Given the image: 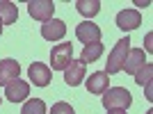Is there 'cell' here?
Returning <instances> with one entry per match:
<instances>
[{"mask_svg":"<svg viewBox=\"0 0 153 114\" xmlns=\"http://www.w3.org/2000/svg\"><path fill=\"white\" fill-rule=\"evenodd\" d=\"M101 103H103L105 110H128L130 103H133V96H130V91L123 89V87H112V89H108V91L103 94Z\"/></svg>","mask_w":153,"mask_h":114,"instance_id":"obj_1","label":"cell"},{"mask_svg":"<svg viewBox=\"0 0 153 114\" xmlns=\"http://www.w3.org/2000/svg\"><path fill=\"white\" fill-rule=\"evenodd\" d=\"M128 50H130V39L128 37L119 39L114 44V48H112V53H110V57H108V66H105V73H108V76H114V73H119V71L123 69Z\"/></svg>","mask_w":153,"mask_h":114,"instance_id":"obj_2","label":"cell"},{"mask_svg":"<svg viewBox=\"0 0 153 114\" xmlns=\"http://www.w3.org/2000/svg\"><path fill=\"white\" fill-rule=\"evenodd\" d=\"M73 59V44H57L51 50V66L53 71H64Z\"/></svg>","mask_w":153,"mask_h":114,"instance_id":"obj_3","label":"cell"},{"mask_svg":"<svg viewBox=\"0 0 153 114\" xmlns=\"http://www.w3.org/2000/svg\"><path fill=\"white\" fill-rule=\"evenodd\" d=\"M53 12H55V2L53 0H32V2H27V14L34 21L46 23V21L53 19Z\"/></svg>","mask_w":153,"mask_h":114,"instance_id":"obj_4","label":"cell"},{"mask_svg":"<svg viewBox=\"0 0 153 114\" xmlns=\"http://www.w3.org/2000/svg\"><path fill=\"white\" fill-rule=\"evenodd\" d=\"M76 37L80 39L85 46L98 44V41H101V27L96 25V23H91V21H82V23H78V27H76Z\"/></svg>","mask_w":153,"mask_h":114,"instance_id":"obj_5","label":"cell"},{"mask_svg":"<svg viewBox=\"0 0 153 114\" xmlns=\"http://www.w3.org/2000/svg\"><path fill=\"white\" fill-rule=\"evenodd\" d=\"M27 94H30V84H27L25 80H21V78H16V80H12L9 84H5V98L12 101V103L25 101Z\"/></svg>","mask_w":153,"mask_h":114,"instance_id":"obj_6","label":"cell"},{"mask_svg":"<svg viewBox=\"0 0 153 114\" xmlns=\"http://www.w3.org/2000/svg\"><path fill=\"white\" fill-rule=\"evenodd\" d=\"M27 76H30V80L37 84V87H48L53 73H51V66H46V64H41V62H32L30 69H27Z\"/></svg>","mask_w":153,"mask_h":114,"instance_id":"obj_7","label":"cell"},{"mask_svg":"<svg viewBox=\"0 0 153 114\" xmlns=\"http://www.w3.org/2000/svg\"><path fill=\"white\" fill-rule=\"evenodd\" d=\"M142 25V14L137 9H121L117 14V27H121L123 32L135 30V27Z\"/></svg>","mask_w":153,"mask_h":114,"instance_id":"obj_8","label":"cell"},{"mask_svg":"<svg viewBox=\"0 0 153 114\" xmlns=\"http://www.w3.org/2000/svg\"><path fill=\"white\" fill-rule=\"evenodd\" d=\"M85 66L80 59H71V64L64 69V82L69 84V87H78V84L85 80Z\"/></svg>","mask_w":153,"mask_h":114,"instance_id":"obj_9","label":"cell"},{"mask_svg":"<svg viewBox=\"0 0 153 114\" xmlns=\"http://www.w3.org/2000/svg\"><path fill=\"white\" fill-rule=\"evenodd\" d=\"M64 34H66V23L59 19H51L41 25V37L48 41H59Z\"/></svg>","mask_w":153,"mask_h":114,"instance_id":"obj_10","label":"cell"},{"mask_svg":"<svg viewBox=\"0 0 153 114\" xmlns=\"http://www.w3.org/2000/svg\"><path fill=\"white\" fill-rule=\"evenodd\" d=\"M108 89H110V76L105 71H96V73L89 76V80H87V91H89V94L103 96Z\"/></svg>","mask_w":153,"mask_h":114,"instance_id":"obj_11","label":"cell"},{"mask_svg":"<svg viewBox=\"0 0 153 114\" xmlns=\"http://www.w3.org/2000/svg\"><path fill=\"white\" fill-rule=\"evenodd\" d=\"M144 64H146L144 50H142V48H130V50H128V55H126V62H123V69H121V71H126V73L135 76V73H137Z\"/></svg>","mask_w":153,"mask_h":114,"instance_id":"obj_12","label":"cell"},{"mask_svg":"<svg viewBox=\"0 0 153 114\" xmlns=\"http://www.w3.org/2000/svg\"><path fill=\"white\" fill-rule=\"evenodd\" d=\"M19 76H21V64L16 62V59L7 57V59L0 62V84H9Z\"/></svg>","mask_w":153,"mask_h":114,"instance_id":"obj_13","label":"cell"},{"mask_svg":"<svg viewBox=\"0 0 153 114\" xmlns=\"http://www.w3.org/2000/svg\"><path fill=\"white\" fill-rule=\"evenodd\" d=\"M19 19V7L9 2V0H0V23L2 25H12Z\"/></svg>","mask_w":153,"mask_h":114,"instance_id":"obj_14","label":"cell"},{"mask_svg":"<svg viewBox=\"0 0 153 114\" xmlns=\"http://www.w3.org/2000/svg\"><path fill=\"white\" fill-rule=\"evenodd\" d=\"M103 50H105V48H103L101 41H98V44H89V46H85L82 53H80V62H82V64H87V62H89V64H91V62H96V59L103 55Z\"/></svg>","mask_w":153,"mask_h":114,"instance_id":"obj_15","label":"cell"},{"mask_svg":"<svg viewBox=\"0 0 153 114\" xmlns=\"http://www.w3.org/2000/svg\"><path fill=\"white\" fill-rule=\"evenodd\" d=\"M76 9L80 14H82V16H96V14L101 12V2H98V0H78L76 2Z\"/></svg>","mask_w":153,"mask_h":114,"instance_id":"obj_16","label":"cell"},{"mask_svg":"<svg viewBox=\"0 0 153 114\" xmlns=\"http://www.w3.org/2000/svg\"><path fill=\"white\" fill-rule=\"evenodd\" d=\"M151 80H153V64H144L137 73H135V82L140 84V87H146V84H151Z\"/></svg>","mask_w":153,"mask_h":114,"instance_id":"obj_17","label":"cell"},{"mask_svg":"<svg viewBox=\"0 0 153 114\" xmlns=\"http://www.w3.org/2000/svg\"><path fill=\"white\" fill-rule=\"evenodd\" d=\"M21 114H46V103L41 98H30V101L23 105Z\"/></svg>","mask_w":153,"mask_h":114,"instance_id":"obj_18","label":"cell"},{"mask_svg":"<svg viewBox=\"0 0 153 114\" xmlns=\"http://www.w3.org/2000/svg\"><path fill=\"white\" fill-rule=\"evenodd\" d=\"M51 114H76V112H73V107H71L69 103H55Z\"/></svg>","mask_w":153,"mask_h":114,"instance_id":"obj_19","label":"cell"},{"mask_svg":"<svg viewBox=\"0 0 153 114\" xmlns=\"http://www.w3.org/2000/svg\"><path fill=\"white\" fill-rule=\"evenodd\" d=\"M151 39H153V34H146V53H151V50H153V46H151Z\"/></svg>","mask_w":153,"mask_h":114,"instance_id":"obj_20","label":"cell"},{"mask_svg":"<svg viewBox=\"0 0 153 114\" xmlns=\"http://www.w3.org/2000/svg\"><path fill=\"white\" fill-rule=\"evenodd\" d=\"M108 114H126V110H108Z\"/></svg>","mask_w":153,"mask_h":114,"instance_id":"obj_21","label":"cell"},{"mask_svg":"<svg viewBox=\"0 0 153 114\" xmlns=\"http://www.w3.org/2000/svg\"><path fill=\"white\" fill-rule=\"evenodd\" d=\"M0 34H2V23H0Z\"/></svg>","mask_w":153,"mask_h":114,"instance_id":"obj_22","label":"cell"},{"mask_svg":"<svg viewBox=\"0 0 153 114\" xmlns=\"http://www.w3.org/2000/svg\"><path fill=\"white\" fill-rule=\"evenodd\" d=\"M146 114H153V112H146Z\"/></svg>","mask_w":153,"mask_h":114,"instance_id":"obj_23","label":"cell"},{"mask_svg":"<svg viewBox=\"0 0 153 114\" xmlns=\"http://www.w3.org/2000/svg\"><path fill=\"white\" fill-rule=\"evenodd\" d=\"M0 103H2V98H0Z\"/></svg>","mask_w":153,"mask_h":114,"instance_id":"obj_24","label":"cell"}]
</instances>
